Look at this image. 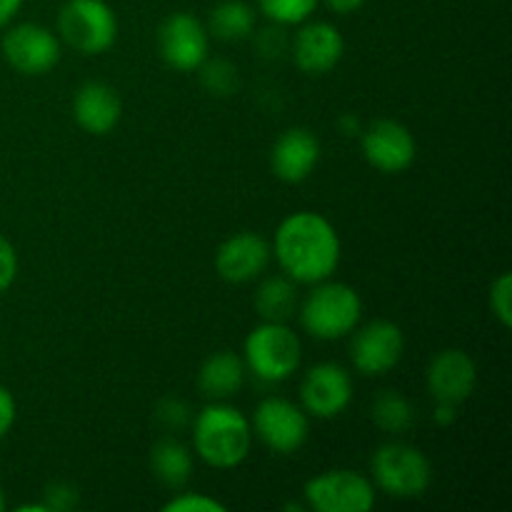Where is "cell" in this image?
Instances as JSON below:
<instances>
[{
	"instance_id": "cell-1",
	"label": "cell",
	"mask_w": 512,
	"mask_h": 512,
	"mask_svg": "<svg viewBox=\"0 0 512 512\" xmlns=\"http://www.w3.org/2000/svg\"><path fill=\"white\" fill-rule=\"evenodd\" d=\"M270 248L280 270L300 285L328 280L338 270L343 255L335 225L313 210L290 213L275 230Z\"/></svg>"
},
{
	"instance_id": "cell-2",
	"label": "cell",
	"mask_w": 512,
	"mask_h": 512,
	"mask_svg": "<svg viewBox=\"0 0 512 512\" xmlns=\"http://www.w3.org/2000/svg\"><path fill=\"white\" fill-rule=\"evenodd\" d=\"M253 445V425L225 400L205 405L193 420V448L215 470L238 468Z\"/></svg>"
},
{
	"instance_id": "cell-3",
	"label": "cell",
	"mask_w": 512,
	"mask_h": 512,
	"mask_svg": "<svg viewBox=\"0 0 512 512\" xmlns=\"http://www.w3.org/2000/svg\"><path fill=\"white\" fill-rule=\"evenodd\" d=\"M300 325L315 340H340L353 333L363 318L358 290L338 280H320L300 303Z\"/></svg>"
},
{
	"instance_id": "cell-4",
	"label": "cell",
	"mask_w": 512,
	"mask_h": 512,
	"mask_svg": "<svg viewBox=\"0 0 512 512\" xmlns=\"http://www.w3.org/2000/svg\"><path fill=\"white\" fill-rule=\"evenodd\" d=\"M303 345L288 323H260L245 338L243 363L263 383L278 385L298 373Z\"/></svg>"
},
{
	"instance_id": "cell-5",
	"label": "cell",
	"mask_w": 512,
	"mask_h": 512,
	"mask_svg": "<svg viewBox=\"0 0 512 512\" xmlns=\"http://www.w3.org/2000/svg\"><path fill=\"white\" fill-rule=\"evenodd\" d=\"M373 485L398 500L423 498L433 483V465L428 455L408 443H385L370 460Z\"/></svg>"
},
{
	"instance_id": "cell-6",
	"label": "cell",
	"mask_w": 512,
	"mask_h": 512,
	"mask_svg": "<svg viewBox=\"0 0 512 512\" xmlns=\"http://www.w3.org/2000/svg\"><path fill=\"white\" fill-rule=\"evenodd\" d=\"M58 38L80 55H100L118 40V15L105 0H68L58 13Z\"/></svg>"
},
{
	"instance_id": "cell-7",
	"label": "cell",
	"mask_w": 512,
	"mask_h": 512,
	"mask_svg": "<svg viewBox=\"0 0 512 512\" xmlns=\"http://www.w3.org/2000/svg\"><path fill=\"white\" fill-rule=\"evenodd\" d=\"M3 58L15 73L38 78L50 73L63 58V43L50 28L38 23L10 25L3 35Z\"/></svg>"
},
{
	"instance_id": "cell-8",
	"label": "cell",
	"mask_w": 512,
	"mask_h": 512,
	"mask_svg": "<svg viewBox=\"0 0 512 512\" xmlns=\"http://www.w3.org/2000/svg\"><path fill=\"white\" fill-rule=\"evenodd\" d=\"M305 503L315 512H368L375 505V485L355 470H325L305 483Z\"/></svg>"
},
{
	"instance_id": "cell-9",
	"label": "cell",
	"mask_w": 512,
	"mask_h": 512,
	"mask_svg": "<svg viewBox=\"0 0 512 512\" xmlns=\"http://www.w3.org/2000/svg\"><path fill=\"white\" fill-rule=\"evenodd\" d=\"M253 433L258 435L260 443L278 455H293L308 443L310 420L300 405L290 400L265 398L253 413Z\"/></svg>"
},
{
	"instance_id": "cell-10",
	"label": "cell",
	"mask_w": 512,
	"mask_h": 512,
	"mask_svg": "<svg viewBox=\"0 0 512 512\" xmlns=\"http://www.w3.org/2000/svg\"><path fill=\"white\" fill-rule=\"evenodd\" d=\"M160 58L178 73H193L208 60L210 33L193 13H173L158 30Z\"/></svg>"
},
{
	"instance_id": "cell-11",
	"label": "cell",
	"mask_w": 512,
	"mask_h": 512,
	"mask_svg": "<svg viewBox=\"0 0 512 512\" xmlns=\"http://www.w3.org/2000/svg\"><path fill=\"white\" fill-rule=\"evenodd\" d=\"M350 340V360L358 373L368 378L390 373L405 353V335L393 320H373L363 328L353 330Z\"/></svg>"
},
{
	"instance_id": "cell-12",
	"label": "cell",
	"mask_w": 512,
	"mask_h": 512,
	"mask_svg": "<svg viewBox=\"0 0 512 512\" xmlns=\"http://www.w3.org/2000/svg\"><path fill=\"white\" fill-rule=\"evenodd\" d=\"M300 403L308 418L333 420L353 403V378L338 363H318L305 370Z\"/></svg>"
},
{
	"instance_id": "cell-13",
	"label": "cell",
	"mask_w": 512,
	"mask_h": 512,
	"mask_svg": "<svg viewBox=\"0 0 512 512\" xmlns=\"http://www.w3.org/2000/svg\"><path fill=\"white\" fill-rule=\"evenodd\" d=\"M360 145H363L365 160L375 170L388 175L405 173L418 155V143L408 125L390 118L375 120L370 128H365Z\"/></svg>"
},
{
	"instance_id": "cell-14",
	"label": "cell",
	"mask_w": 512,
	"mask_h": 512,
	"mask_svg": "<svg viewBox=\"0 0 512 512\" xmlns=\"http://www.w3.org/2000/svg\"><path fill=\"white\" fill-rule=\"evenodd\" d=\"M425 385L435 403L458 408L478 388V363L465 350H440L425 370Z\"/></svg>"
},
{
	"instance_id": "cell-15",
	"label": "cell",
	"mask_w": 512,
	"mask_h": 512,
	"mask_svg": "<svg viewBox=\"0 0 512 512\" xmlns=\"http://www.w3.org/2000/svg\"><path fill=\"white\" fill-rule=\"evenodd\" d=\"M273 260V248L258 233H235L220 243L215 253V270L230 285H243L258 280Z\"/></svg>"
},
{
	"instance_id": "cell-16",
	"label": "cell",
	"mask_w": 512,
	"mask_h": 512,
	"mask_svg": "<svg viewBox=\"0 0 512 512\" xmlns=\"http://www.w3.org/2000/svg\"><path fill=\"white\" fill-rule=\"evenodd\" d=\"M303 25V23H300ZM345 40L333 23L305 20L303 28L295 33L293 40V60L303 73L325 75L343 60Z\"/></svg>"
},
{
	"instance_id": "cell-17",
	"label": "cell",
	"mask_w": 512,
	"mask_h": 512,
	"mask_svg": "<svg viewBox=\"0 0 512 512\" xmlns=\"http://www.w3.org/2000/svg\"><path fill=\"white\" fill-rule=\"evenodd\" d=\"M320 163V140L308 128H290L278 135L270 150V170L283 183H303Z\"/></svg>"
},
{
	"instance_id": "cell-18",
	"label": "cell",
	"mask_w": 512,
	"mask_h": 512,
	"mask_svg": "<svg viewBox=\"0 0 512 512\" xmlns=\"http://www.w3.org/2000/svg\"><path fill=\"white\" fill-rule=\"evenodd\" d=\"M73 118L85 133L108 135L123 118V100L113 85L88 80L73 95Z\"/></svg>"
},
{
	"instance_id": "cell-19",
	"label": "cell",
	"mask_w": 512,
	"mask_h": 512,
	"mask_svg": "<svg viewBox=\"0 0 512 512\" xmlns=\"http://www.w3.org/2000/svg\"><path fill=\"white\" fill-rule=\"evenodd\" d=\"M245 375H248V368H245L243 358L230 350H220L200 365L198 388L205 398L228 400L243 390Z\"/></svg>"
},
{
	"instance_id": "cell-20",
	"label": "cell",
	"mask_w": 512,
	"mask_h": 512,
	"mask_svg": "<svg viewBox=\"0 0 512 512\" xmlns=\"http://www.w3.org/2000/svg\"><path fill=\"white\" fill-rule=\"evenodd\" d=\"M150 470L168 490H183L193 478V453L175 435H165L150 448Z\"/></svg>"
},
{
	"instance_id": "cell-21",
	"label": "cell",
	"mask_w": 512,
	"mask_h": 512,
	"mask_svg": "<svg viewBox=\"0 0 512 512\" xmlns=\"http://www.w3.org/2000/svg\"><path fill=\"white\" fill-rule=\"evenodd\" d=\"M288 275H270L255 290V310L265 323H288L298 313V288Z\"/></svg>"
},
{
	"instance_id": "cell-22",
	"label": "cell",
	"mask_w": 512,
	"mask_h": 512,
	"mask_svg": "<svg viewBox=\"0 0 512 512\" xmlns=\"http://www.w3.org/2000/svg\"><path fill=\"white\" fill-rule=\"evenodd\" d=\"M210 38H218L223 43H238L253 35L255 30V10L245 0H223L210 10L208 18Z\"/></svg>"
},
{
	"instance_id": "cell-23",
	"label": "cell",
	"mask_w": 512,
	"mask_h": 512,
	"mask_svg": "<svg viewBox=\"0 0 512 512\" xmlns=\"http://www.w3.org/2000/svg\"><path fill=\"white\" fill-rule=\"evenodd\" d=\"M370 418L375 420L380 430L390 435L408 433L415 423V408L403 393L398 390H383L370 405Z\"/></svg>"
},
{
	"instance_id": "cell-24",
	"label": "cell",
	"mask_w": 512,
	"mask_h": 512,
	"mask_svg": "<svg viewBox=\"0 0 512 512\" xmlns=\"http://www.w3.org/2000/svg\"><path fill=\"white\" fill-rule=\"evenodd\" d=\"M320 0H258L260 13L275 25H300L315 13Z\"/></svg>"
},
{
	"instance_id": "cell-25",
	"label": "cell",
	"mask_w": 512,
	"mask_h": 512,
	"mask_svg": "<svg viewBox=\"0 0 512 512\" xmlns=\"http://www.w3.org/2000/svg\"><path fill=\"white\" fill-rule=\"evenodd\" d=\"M198 70L203 75V85L210 93L230 95L238 88V70L228 60H205Z\"/></svg>"
},
{
	"instance_id": "cell-26",
	"label": "cell",
	"mask_w": 512,
	"mask_h": 512,
	"mask_svg": "<svg viewBox=\"0 0 512 512\" xmlns=\"http://www.w3.org/2000/svg\"><path fill=\"white\" fill-rule=\"evenodd\" d=\"M490 310L503 328L512 325V275L503 273L490 285Z\"/></svg>"
},
{
	"instance_id": "cell-27",
	"label": "cell",
	"mask_w": 512,
	"mask_h": 512,
	"mask_svg": "<svg viewBox=\"0 0 512 512\" xmlns=\"http://www.w3.org/2000/svg\"><path fill=\"white\" fill-rule=\"evenodd\" d=\"M165 512H225V505L205 493H178L163 505Z\"/></svg>"
},
{
	"instance_id": "cell-28",
	"label": "cell",
	"mask_w": 512,
	"mask_h": 512,
	"mask_svg": "<svg viewBox=\"0 0 512 512\" xmlns=\"http://www.w3.org/2000/svg\"><path fill=\"white\" fill-rule=\"evenodd\" d=\"M155 418L163 425L165 430H183L190 423V410L183 400L178 398H165L160 400L158 408H155Z\"/></svg>"
},
{
	"instance_id": "cell-29",
	"label": "cell",
	"mask_w": 512,
	"mask_h": 512,
	"mask_svg": "<svg viewBox=\"0 0 512 512\" xmlns=\"http://www.w3.org/2000/svg\"><path fill=\"white\" fill-rule=\"evenodd\" d=\"M18 268V250L5 235H0V295L13 288L15 278H18Z\"/></svg>"
},
{
	"instance_id": "cell-30",
	"label": "cell",
	"mask_w": 512,
	"mask_h": 512,
	"mask_svg": "<svg viewBox=\"0 0 512 512\" xmlns=\"http://www.w3.org/2000/svg\"><path fill=\"white\" fill-rule=\"evenodd\" d=\"M45 505L50 512H63L78 505V490L68 483H53L45 490Z\"/></svg>"
},
{
	"instance_id": "cell-31",
	"label": "cell",
	"mask_w": 512,
	"mask_h": 512,
	"mask_svg": "<svg viewBox=\"0 0 512 512\" xmlns=\"http://www.w3.org/2000/svg\"><path fill=\"white\" fill-rule=\"evenodd\" d=\"M15 418H18V405H15L13 393L5 385H0V440L13 430Z\"/></svg>"
},
{
	"instance_id": "cell-32",
	"label": "cell",
	"mask_w": 512,
	"mask_h": 512,
	"mask_svg": "<svg viewBox=\"0 0 512 512\" xmlns=\"http://www.w3.org/2000/svg\"><path fill=\"white\" fill-rule=\"evenodd\" d=\"M23 8V0H0V28H8Z\"/></svg>"
},
{
	"instance_id": "cell-33",
	"label": "cell",
	"mask_w": 512,
	"mask_h": 512,
	"mask_svg": "<svg viewBox=\"0 0 512 512\" xmlns=\"http://www.w3.org/2000/svg\"><path fill=\"white\" fill-rule=\"evenodd\" d=\"M325 5H328L333 13H340V15H350L355 13V10H360L365 5V0H323Z\"/></svg>"
},
{
	"instance_id": "cell-34",
	"label": "cell",
	"mask_w": 512,
	"mask_h": 512,
	"mask_svg": "<svg viewBox=\"0 0 512 512\" xmlns=\"http://www.w3.org/2000/svg\"><path fill=\"white\" fill-rule=\"evenodd\" d=\"M435 420H438L440 425H450L455 420V405H445V403H438V413H435Z\"/></svg>"
},
{
	"instance_id": "cell-35",
	"label": "cell",
	"mask_w": 512,
	"mask_h": 512,
	"mask_svg": "<svg viewBox=\"0 0 512 512\" xmlns=\"http://www.w3.org/2000/svg\"><path fill=\"white\" fill-rule=\"evenodd\" d=\"M5 510V493H3V488H0V512Z\"/></svg>"
}]
</instances>
